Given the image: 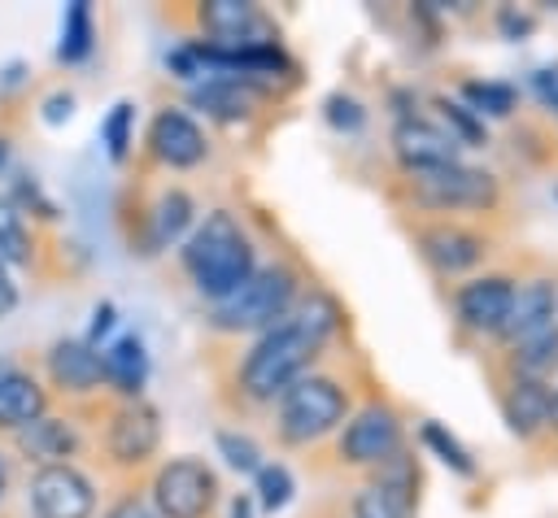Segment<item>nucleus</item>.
I'll use <instances>...</instances> for the list:
<instances>
[{
	"mask_svg": "<svg viewBox=\"0 0 558 518\" xmlns=\"http://www.w3.org/2000/svg\"><path fill=\"white\" fill-rule=\"evenodd\" d=\"M340 331H344V313H340L336 296L310 287L279 326L253 335L244 357H235L231 379H227L231 405L235 409H270L305 370H314L323 361V353L336 344Z\"/></svg>",
	"mask_w": 558,
	"mask_h": 518,
	"instance_id": "obj_1",
	"label": "nucleus"
},
{
	"mask_svg": "<svg viewBox=\"0 0 558 518\" xmlns=\"http://www.w3.org/2000/svg\"><path fill=\"white\" fill-rule=\"evenodd\" d=\"M384 196L397 213H427V218H480L501 231L514 222V196L510 183L475 161H449L436 170L401 174L392 170L384 178Z\"/></svg>",
	"mask_w": 558,
	"mask_h": 518,
	"instance_id": "obj_2",
	"label": "nucleus"
},
{
	"mask_svg": "<svg viewBox=\"0 0 558 518\" xmlns=\"http://www.w3.org/2000/svg\"><path fill=\"white\" fill-rule=\"evenodd\" d=\"M353 409H357V379L340 366L318 361L270 405V435L279 448H318L344 427Z\"/></svg>",
	"mask_w": 558,
	"mask_h": 518,
	"instance_id": "obj_3",
	"label": "nucleus"
},
{
	"mask_svg": "<svg viewBox=\"0 0 558 518\" xmlns=\"http://www.w3.org/2000/svg\"><path fill=\"white\" fill-rule=\"evenodd\" d=\"M179 266L192 283V292L209 305H222L227 296H235L253 270H257V244L244 231V222L231 209H209L183 239L179 248Z\"/></svg>",
	"mask_w": 558,
	"mask_h": 518,
	"instance_id": "obj_4",
	"label": "nucleus"
},
{
	"mask_svg": "<svg viewBox=\"0 0 558 518\" xmlns=\"http://www.w3.org/2000/svg\"><path fill=\"white\" fill-rule=\"evenodd\" d=\"M410 248L418 252V261L440 279V283H458L475 270H484L510 231L480 222V218H427V213H397Z\"/></svg>",
	"mask_w": 558,
	"mask_h": 518,
	"instance_id": "obj_5",
	"label": "nucleus"
},
{
	"mask_svg": "<svg viewBox=\"0 0 558 518\" xmlns=\"http://www.w3.org/2000/svg\"><path fill=\"white\" fill-rule=\"evenodd\" d=\"M397 448H405V409L388 392L371 387L366 400H357V409L344 418V427L314 453V466L327 474H366Z\"/></svg>",
	"mask_w": 558,
	"mask_h": 518,
	"instance_id": "obj_6",
	"label": "nucleus"
},
{
	"mask_svg": "<svg viewBox=\"0 0 558 518\" xmlns=\"http://www.w3.org/2000/svg\"><path fill=\"white\" fill-rule=\"evenodd\" d=\"M305 296V283H301V270L292 261H270V266H257L253 279L227 296L222 305H209L205 313V326L214 335H227V340H240V335H262L270 326H279L296 300Z\"/></svg>",
	"mask_w": 558,
	"mask_h": 518,
	"instance_id": "obj_7",
	"label": "nucleus"
},
{
	"mask_svg": "<svg viewBox=\"0 0 558 518\" xmlns=\"http://www.w3.org/2000/svg\"><path fill=\"white\" fill-rule=\"evenodd\" d=\"M514 283H519V257L501 261V266H484L466 279L453 283L449 292V318H453V340L466 348H488L510 313L514 300Z\"/></svg>",
	"mask_w": 558,
	"mask_h": 518,
	"instance_id": "obj_8",
	"label": "nucleus"
},
{
	"mask_svg": "<svg viewBox=\"0 0 558 518\" xmlns=\"http://www.w3.org/2000/svg\"><path fill=\"white\" fill-rule=\"evenodd\" d=\"M144 496L157 509V518H214V509L222 501V483L205 457L179 453V457H166L161 466H153Z\"/></svg>",
	"mask_w": 558,
	"mask_h": 518,
	"instance_id": "obj_9",
	"label": "nucleus"
},
{
	"mask_svg": "<svg viewBox=\"0 0 558 518\" xmlns=\"http://www.w3.org/2000/svg\"><path fill=\"white\" fill-rule=\"evenodd\" d=\"M105 466L113 474H140L153 466L161 448V409L153 400H113L100 414V440H96Z\"/></svg>",
	"mask_w": 558,
	"mask_h": 518,
	"instance_id": "obj_10",
	"label": "nucleus"
},
{
	"mask_svg": "<svg viewBox=\"0 0 558 518\" xmlns=\"http://www.w3.org/2000/svg\"><path fill=\"white\" fill-rule=\"evenodd\" d=\"M423 501V461L405 444L375 470H366V483L349 496V518H418Z\"/></svg>",
	"mask_w": 558,
	"mask_h": 518,
	"instance_id": "obj_11",
	"label": "nucleus"
},
{
	"mask_svg": "<svg viewBox=\"0 0 558 518\" xmlns=\"http://www.w3.org/2000/svg\"><path fill=\"white\" fill-rule=\"evenodd\" d=\"M558 318V261L545 257H519V283H514V300L510 313L497 331V340L488 348H506L519 344L527 335H536L541 326H549Z\"/></svg>",
	"mask_w": 558,
	"mask_h": 518,
	"instance_id": "obj_12",
	"label": "nucleus"
},
{
	"mask_svg": "<svg viewBox=\"0 0 558 518\" xmlns=\"http://www.w3.org/2000/svg\"><path fill=\"white\" fill-rule=\"evenodd\" d=\"M484 379L493 387V400L501 409L506 431L519 444L541 448V440L549 431V383L545 379H527V374H510L493 357H484Z\"/></svg>",
	"mask_w": 558,
	"mask_h": 518,
	"instance_id": "obj_13",
	"label": "nucleus"
},
{
	"mask_svg": "<svg viewBox=\"0 0 558 518\" xmlns=\"http://www.w3.org/2000/svg\"><path fill=\"white\" fill-rule=\"evenodd\" d=\"M26 505L31 518H96V483L78 461H57V466H35L26 483Z\"/></svg>",
	"mask_w": 558,
	"mask_h": 518,
	"instance_id": "obj_14",
	"label": "nucleus"
},
{
	"mask_svg": "<svg viewBox=\"0 0 558 518\" xmlns=\"http://www.w3.org/2000/svg\"><path fill=\"white\" fill-rule=\"evenodd\" d=\"M209 157V135L205 126L179 109V104H161L144 131V161L157 170H196Z\"/></svg>",
	"mask_w": 558,
	"mask_h": 518,
	"instance_id": "obj_15",
	"label": "nucleus"
},
{
	"mask_svg": "<svg viewBox=\"0 0 558 518\" xmlns=\"http://www.w3.org/2000/svg\"><path fill=\"white\" fill-rule=\"evenodd\" d=\"M187 22H192L196 39L218 44V48L275 44V22L248 0H196Z\"/></svg>",
	"mask_w": 558,
	"mask_h": 518,
	"instance_id": "obj_16",
	"label": "nucleus"
},
{
	"mask_svg": "<svg viewBox=\"0 0 558 518\" xmlns=\"http://www.w3.org/2000/svg\"><path fill=\"white\" fill-rule=\"evenodd\" d=\"M388 148H392V170H401V174H418V170L462 161V144L445 126H436L427 113L397 118L392 131H388Z\"/></svg>",
	"mask_w": 558,
	"mask_h": 518,
	"instance_id": "obj_17",
	"label": "nucleus"
},
{
	"mask_svg": "<svg viewBox=\"0 0 558 518\" xmlns=\"http://www.w3.org/2000/svg\"><path fill=\"white\" fill-rule=\"evenodd\" d=\"M44 387L48 392H61L65 400H92L105 392V379H100V348H92L87 340H52L48 353H44Z\"/></svg>",
	"mask_w": 558,
	"mask_h": 518,
	"instance_id": "obj_18",
	"label": "nucleus"
},
{
	"mask_svg": "<svg viewBox=\"0 0 558 518\" xmlns=\"http://www.w3.org/2000/svg\"><path fill=\"white\" fill-rule=\"evenodd\" d=\"M506 152L519 170L558 178V122L541 109H519L506 122Z\"/></svg>",
	"mask_w": 558,
	"mask_h": 518,
	"instance_id": "obj_19",
	"label": "nucleus"
},
{
	"mask_svg": "<svg viewBox=\"0 0 558 518\" xmlns=\"http://www.w3.org/2000/svg\"><path fill=\"white\" fill-rule=\"evenodd\" d=\"M270 96H275L270 87H257V83H248V78H231V74H209L205 83L192 87V104H196L205 118L227 122V126H235V122H253Z\"/></svg>",
	"mask_w": 558,
	"mask_h": 518,
	"instance_id": "obj_20",
	"label": "nucleus"
},
{
	"mask_svg": "<svg viewBox=\"0 0 558 518\" xmlns=\"http://www.w3.org/2000/svg\"><path fill=\"white\" fill-rule=\"evenodd\" d=\"M144 235H140V252H161L187 239V231L196 226V196L179 183L161 187L144 209Z\"/></svg>",
	"mask_w": 558,
	"mask_h": 518,
	"instance_id": "obj_21",
	"label": "nucleus"
},
{
	"mask_svg": "<svg viewBox=\"0 0 558 518\" xmlns=\"http://www.w3.org/2000/svg\"><path fill=\"white\" fill-rule=\"evenodd\" d=\"M52 392L44 387V379L26 366H17L13 357H0V431H22L35 418L48 414Z\"/></svg>",
	"mask_w": 558,
	"mask_h": 518,
	"instance_id": "obj_22",
	"label": "nucleus"
},
{
	"mask_svg": "<svg viewBox=\"0 0 558 518\" xmlns=\"http://www.w3.org/2000/svg\"><path fill=\"white\" fill-rule=\"evenodd\" d=\"M100 379H105V392L113 400H140L144 396V383H148V348L135 331H122L113 335L105 348H100Z\"/></svg>",
	"mask_w": 558,
	"mask_h": 518,
	"instance_id": "obj_23",
	"label": "nucleus"
},
{
	"mask_svg": "<svg viewBox=\"0 0 558 518\" xmlns=\"http://www.w3.org/2000/svg\"><path fill=\"white\" fill-rule=\"evenodd\" d=\"M13 444H17V453H22L26 461H35V466H57V461H74V457L83 453V431H78L74 418H52V414H44V418H35L31 427L13 431Z\"/></svg>",
	"mask_w": 558,
	"mask_h": 518,
	"instance_id": "obj_24",
	"label": "nucleus"
},
{
	"mask_svg": "<svg viewBox=\"0 0 558 518\" xmlns=\"http://www.w3.org/2000/svg\"><path fill=\"white\" fill-rule=\"evenodd\" d=\"M484 357H493L501 370L510 374H527V379H545L554 383L558 379V318L549 326H541L536 335L519 340V344H506V348H484Z\"/></svg>",
	"mask_w": 558,
	"mask_h": 518,
	"instance_id": "obj_25",
	"label": "nucleus"
},
{
	"mask_svg": "<svg viewBox=\"0 0 558 518\" xmlns=\"http://www.w3.org/2000/svg\"><path fill=\"white\" fill-rule=\"evenodd\" d=\"M0 257L17 270H35L39 266V235L35 222L0 192Z\"/></svg>",
	"mask_w": 558,
	"mask_h": 518,
	"instance_id": "obj_26",
	"label": "nucleus"
},
{
	"mask_svg": "<svg viewBox=\"0 0 558 518\" xmlns=\"http://www.w3.org/2000/svg\"><path fill=\"white\" fill-rule=\"evenodd\" d=\"M475 118H497V122H510L523 104H519V87L514 83H501V78H462L458 91H453Z\"/></svg>",
	"mask_w": 558,
	"mask_h": 518,
	"instance_id": "obj_27",
	"label": "nucleus"
},
{
	"mask_svg": "<svg viewBox=\"0 0 558 518\" xmlns=\"http://www.w3.org/2000/svg\"><path fill=\"white\" fill-rule=\"evenodd\" d=\"M96 48V22H92V4L87 0H70L65 17H61V44H57V61L65 65H83Z\"/></svg>",
	"mask_w": 558,
	"mask_h": 518,
	"instance_id": "obj_28",
	"label": "nucleus"
},
{
	"mask_svg": "<svg viewBox=\"0 0 558 518\" xmlns=\"http://www.w3.org/2000/svg\"><path fill=\"white\" fill-rule=\"evenodd\" d=\"M427 104L436 109V118H432V122H436V126H445L462 148H484V144H488V122H484V118H475L458 96H445V91H440V96H432Z\"/></svg>",
	"mask_w": 558,
	"mask_h": 518,
	"instance_id": "obj_29",
	"label": "nucleus"
},
{
	"mask_svg": "<svg viewBox=\"0 0 558 518\" xmlns=\"http://www.w3.org/2000/svg\"><path fill=\"white\" fill-rule=\"evenodd\" d=\"M418 444L432 453V457H440L453 474H462V479H475L480 474V466H475V457H471V448L445 427V422H436V418H423L418 422Z\"/></svg>",
	"mask_w": 558,
	"mask_h": 518,
	"instance_id": "obj_30",
	"label": "nucleus"
},
{
	"mask_svg": "<svg viewBox=\"0 0 558 518\" xmlns=\"http://www.w3.org/2000/svg\"><path fill=\"white\" fill-rule=\"evenodd\" d=\"M296 492V479L283 461H262V470L253 474V505L262 514H279Z\"/></svg>",
	"mask_w": 558,
	"mask_h": 518,
	"instance_id": "obj_31",
	"label": "nucleus"
},
{
	"mask_svg": "<svg viewBox=\"0 0 558 518\" xmlns=\"http://www.w3.org/2000/svg\"><path fill=\"white\" fill-rule=\"evenodd\" d=\"M100 144H105L109 161H126V152L135 144V104L131 100H113V109L100 122Z\"/></svg>",
	"mask_w": 558,
	"mask_h": 518,
	"instance_id": "obj_32",
	"label": "nucleus"
},
{
	"mask_svg": "<svg viewBox=\"0 0 558 518\" xmlns=\"http://www.w3.org/2000/svg\"><path fill=\"white\" fill-rule=\"evenodd\" d=\"M214 444H218V453L227 457V466L235 470V474H257L262 470V444L248 435V431H235V427H218V435H214Z\"/></svg>",
	"mask_w": 558,
	"mask_h": 518,
	"instance_id": "obj_33",
	"label": "nucleus"
},
{
	"mask_svg": "<svg viewBox=\"0 0 558 518\" xmlns=\"http://www.w3.org/2000/svg\"><path fill=\"white\" fill-rule=\"evenodd\" d=\"M4 196H9L22 213H35L39 222H57V218H61V213H57V205L48 200V192L39 187V178H31V174H17V183H13Z\"/></svg>",
	"mask_w": 558,
	"mask_h": 518,
	"instance_id": "obj_34",
	"label": "nucleus"
},
{
	"mask_svg": "<svg viewBox=\"0 0 558 518\" xmlns=\"http://www.w3.org/2000/svg\"><path fill=\"white\" fill-rule=\"evenodd\" d=\"M323 113H327V122H331L336 131H344V135H353V131H362V122H366V109H362V100H353V96H344V91H336V96H327V104H323Z\"/></svg>",
	"mask_w": 558,
	"mask_h": 518,
	"instance_id": "obj_35",
	"label": "nucleus"
},
{
	"mask_svg": "<svg viewBox=\"0 0 558 518\" xmlns=\"http://www.w3.org/2000/svg\"><path fill=\"white\" fill-rule=\"evenodd\" d=\"M100 518H157V509L148 505L144 488H122V492L109 496V505H105Z\"/></svg>",
	"mask_w": 558,
	"mask_h": 518,
	"instance_id": "obj_36",
	"label": "nucleus"
},
{
	"mask_svg": "<svg viewBox=\"0 0 558 518\" xmlns=\"http://www.w3.org/2000/svg\"><path fill=\"white\" fill-rule=\"evenodd\" d=\"M527 87H532V96H536V104H541V113H549V118L558 122V61H549V65H541V70H532V78H527Z\"/></svg>",
	"mask_w": 558,
	"mask_h": 518,
	"instance_id": "obj_37",
	"label": "nucleus"
},
{
	"mask_svg": "<svg viewBox=\"0 0 558 518\" xmlns=\"http://www.w3.org/2000/svg\"><path fill=\"white\" fill-rule=\"evenodd\" d=\"M493 22H497L501 39H527V35L536 30V17H532L527 9H514V4H501V9L493 13Z\"/></svg>",
	"mask_w": 558,
	"mask_h": 518,
	"instance_id": "obj_38",
	"label": "nucleus"
},
{
	"mask_svg": "<svg viewBox=\"0 0 558 518\" xmlns=\"http://www.w3.org/2000/svg\"><path fill=\"white\" fill-rule=\"evenodd\" d=\"M113 326H118V309H113V300H100L96 309H92V326H87V344L92 348H105V340L113 335Z\"/></svg>",
	"mask_w": 558,
	"mask_h": 518,
	"instance_id": "obj_39",
	"label": "nucleus"
},
{
	"mask_svg": "<svg viewBox=\"0 0 558 518\" xmlns=\"http://www.w3.org/2000/svg\"><path fill=\"white\" fill-rule=\"evenodd\" d=\"M17 279H13V266L0 257V318H9L13 309H17Z\"/></svg>",
	"mask_w": 558,
	"mask_h": 518,
	"instance_id": "obj_40",
	"label": "nucleus"
},
{
	"mask_svg": "<svg viewBox=\"0 0 558 518\" xmlns=\"http://www.w3.org/2000/svg\"><path fill=\"white\" fill-rule=\"evenodd\" d=\"M70 113H74V100H70V96H52L44 118H48V122H61V118H70Z\"/></svg>",
	"mask_w": 558,
	"mask_h": 518,
	"instance_id": "obj_41",
	"label": "nucleus"
},
{
	"mask_svg": "<svg viewBox=\"0 0 558 518\" xmlns=\"http://www.w3.org/2000/svg\"><path fill=\"white\" fill-rule=\"evenodd\" d=\"M231 518H253V492L231 496Z\"/></svg>",
	"mask_w": 558,
	"mask_h": 518,
	"instance_id": "obj_42",
	"label": "nucleus"
},
{
	"mask_svg": "<svg viewBox=\"0 0 558 518\" xmlns=\"http://www.w3.org/2000/svg\"><path fill=\"white\" fill-rule=\"evenodd\" d=\"M9 152H13V144H9V135H0V174L9 170Z\"/></svg>",
	"mask_w": 558,
	"mask_h": 518,
	"instance_id": "obj_43",
	"label": "nucleus"
},
{
	"mask_svg": "<svg viewBox=\"0 0 558 518\" xmlns=\"http://www.w3.org/2000/svg\"><path fill=\"white\" fill-rule=\"evenodd\" d=\"M0 496H4V457H0Z\"/></svg>",
	"mask_w": 558,
	"mask_h": 518,
	"instance_id": "obj_44",
	"label": "nucleus"
},
{
	"mask_svg": "<svg viewBox=\"0 0 558 518\" xmlns=\"http://www.w3.org/2000/svg\"><path fill=\"white\" fill-rule=\"evenodd\" d=\"M554 196H558V183H554Z\"/></svg>",
	"mask_w": 558,
	"mask_h": 518,
	"instance_id": "obj_45",
	"label": "nucleus"
},
{
	"mask_svg": "<svg viewBox=\"0 0 558 518\" xmlns=\"http://www.w3.org/2000/svg\"><path fill=\"white\" fill-rule=\"evenodd\" d=\"M336 518H349V514H336Z\"/></svg>",
	"mask_w": 558,
	"mask_h": 518,
	"instance_id": "obj_46",
	"label": "nucleus"
}]
</instances>
